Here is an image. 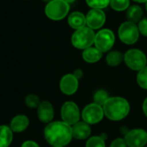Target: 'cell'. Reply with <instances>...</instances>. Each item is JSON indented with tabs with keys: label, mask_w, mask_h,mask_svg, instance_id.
<instances>
[{
	"label": "cell",
	"mask_w": 147,
	"mask_h": 147,
	"mask_svg": "<svg viewBox=\"0 0 147 147\" xmlns=\"http://www.w3.org/2000/svg\"><path fill=\"white\" fill-rule=\"evenodd\" d=\"M124 62L133 71H140L147 66V57L138 49H131L124 54Z\"/></svg>",
	"instance_id": "5"
},
{
	"label": "cell",
	"mask_w": 147,
	"mask_h": 147,
	"mask_svg": "<svg viewBox=\"0 0 147 147\" xmlns=\"http://www.w3.org/2000/svg\"><path fill=\"white\" fill-rule=\"evenodd\" d=\"M67 24L75 30L82 29L87 26L86 16L81 11H74L68 16Z\"/></svg>",
	"instance_id": "15"
},
{
	"label": "cell",
	"mask_w": 147,
	"mask_h": 147,
	"mask_svg": "<svg viewBox=\"0 0 147 147\" xmlns=\"http://www.w3.org/2000/svg\"><path fill=\"white\" fill-rule=\"evenodd\" d=\"M21 147H40V146L36 142L33 140H26L22 144Z\"/></svg>",
	"instance_id": "29"
},
{
	"label": "cell",
	"mask_w": 147,
	"mask_h": 147,
	"mask_svg": "<svg viewBox=\"0 0 147 147\" xmlns=\"http://www.w3.org/2000/svg\"><path fill=\"white\" fill-rule=\"evenodd\" d=\"M52 147H64V146H52Z\"/></svg>",
	"instance_id": "38"
},
{
	"label": "cell",
	"mask_w": 147,
	"mask_h": 147,
	"mask_svg": "<svg viewBox=\"0 0 147 147\" xmlns=\"http://www.w3.org/2000/svg\"><path fill=\"white\" fill-rule=\"evenodd\" d=\"M128 100L120 96H112L103 105L105 116L112 121H120L125 119L130 113Z\"/></svg>",
	"instance_id": "2"
},
{
	"label": "cell",
	"mask_w": 147,
	"mask_h": 147,
	"mask_svg": "<svg viewBox=\"0 0 147 147\" xmlns=\"http://www.w3.org/2000/svg\"><path fill=\"white\" fill-rule=\"evenodd\" d=\"M69 9V5L63 0H52L45 6V14L50 20L60 21L67 16Z\"/></svg>",
	"instance_id": "4"
},
{
	"label": "cell",
	"mask_w": 147,
	"mask_h": 147,
	"mask_svg": "<svg viewBox=\"0 0 147 147\" xmlns=\"http://www.w3.org/2000/svg\"><path fill=\"white\" fill-rule=\"evenodd\" d=\"M125 17H126L127 21L137 24L143 18V10L139 5H131L126 10Z\"/></svg>",
	"instance_id": "19"
},
{
	"label": "cell",
	"mask_w": 147,
	"mask_h": 147,
	"mask_svg": "<svg viewBox=\"0 0 147 147\" xmlns=\"http://www.w3.org/2000/svg\"><path fill=\"white\" fill-rule=\"evenodd\" d=\"M61 117L63 122L72 126L80 121L82 112L76 102L68 100L63 103L61 107Z\"/></svg>",
	"instance_id": "7"
},
{
	"label": "cell",
	"mask_w": 147,
	"mask_h": 147,
	"mask_svg": "<svg viewBox=\"0 0 147 147\" xmlns=\"http://www.w3.org/2000/svg\"><path fill=\"white\" fill-rule=\"evenodd\" d=\"M43 2H46V3H49V2H51L52 0H42Z\"/></svg>",
	"instance_id": "36"
},
{
	"label": "cell",
	"mask_w": 147,
	"mask_h": 147,
	"mask_svg": "<svg viewBox=\"0 0 147 147\" xmlns=\"http://www.w3.org/2000/svg\"><path fill=\"white\" fill-rule=\"evenodd\" d=\"M145 10H146V12H147V2L145 3Z\"/></svg>",
	"instance_id": "37"
},
{
	"label": "cell",
	"mask_w": 147,
	"mask_h": 147,
	"mask_svg": "<svg viewBox=\"0 0 147 147\" xmlns=\"http://www.w3.org/2000/svg\"><path fill=\"white\" fill-rule=\"evenodd\" d=\"M132 1L136 2V3H146L147 2V0H132Z\"/></svg>",
	"instance_id": "35"
},
{
	"label": "cell",
	"mask_w": 147,
	"mask_h": 147,
	"mask_svg": "<svg viewBox=\"0 0 147 147\" xmlns=\"http://www.w3.org/2000/svg\"><path fill=\"white\" fill-rule=\"evenodd\" d=\"M111 0H86L87 5L91 9L103 10L110 5Z\"/></svg>",
	"instance_id": "24"
},
{
	"label": "cell",
	"mask_w": 147,
	"mask_h": 147,
	"mask_svg": "<svg viewBox=\"0 0 147 147\" xmlns=\"http://www.w3.org/2000/svg\"><path fill=\"white\" fill-rule=\"evenodd\" d=\"M73 75L75 76L79 81L84 76V72L82 71V69H81V68H77V69H76L75 70V72L73 73Z\"/></svg>",
	"instance_id": "30"
},
{
	"label": "cell",
	"mask_w": 147,
	"mask_h": 147,
	"mask_svg": "<svg viewBox=\"0 0 147 147\" xmlns=\"http://www.w3.org/2000/svg\"><path fill=\"white\" fill-rule=\"evenodd\" d=\"M103 53L96 47H90L82 51V56L84 61L88 63H96L102 58Z\"/></svg>",
	"instance_id": "17"
},
{
	"label": "cell",
	"mask_w": 147,
	"mask_h": 147,
	"mask_svg": "<svg viewBox=\"0 0 147 147\" xmlns=\"http://www.w3.org/2000/svg\"><path fill=\"white\" fill-rule=\"evenodd\" d=\"M110 147H127V144L124 138H117L113 139L110 144Z\"/></svg>",
	"instance_id": "28"
},
{
	"label": "cell",
	"mask_w": 147,
	"mask_h": 147,
	"mask_svg": "<svg viewBox=\"0 0 147 147\" xmlns=\"http://www.w3.org/2000/svg\"><path fill=\"white\" fill-rule=\"evenodd\" d=\"M105 113L103 107L94 102L88 104L82 111V120L90 125L100 123L103 119Z\"/></svg>",
	"instance_id": "9"
},
{
	"label": "cell",
	"mask_w": 147,
	"mask_h": 147,
	"mask_svg": "<svg viewBox=\"0 0 147 147\" xmlns=\"http://www.w3.org/2000/svg\"><path fill=\"white\" fill-rule=\"evenodd\" d=\"M145 147H147V146H145Z\"/></svg>",
	"instance_id": "39"
},
{
	"label": "cell",
	"mask_w": 147,
	"mask_h": 147,
	"mask_svg": "<svg viewBox=\"0 0 147 147\" xmlns=\"http://www.w3.org/2000/svg\"><path fill=\"white\" fill-rule=\"evenodd\" d=\"M85 147H106V142L100 137V135L93 136L87 140Z\"/></svg>",
	"instance_id": "25"
},
{
	"label": "cell",
	"mask_w": 147,
	"mask_h": 147,
	"mask_svg": "<svg viewBox=\"0 0 147 147\" xmlns=\"http://www.w3.org/2000/svg\"><path fill=\"white\" fill-rule=\"evenodd\" d=\"M95 34L94 30L86 26L73 33L71 36V43L76 49L84 50L94 44Z\"/></svg>",
	"instance_id": "3"
},
{
	"label": "cell",
	"mask_w": 147,
	"mask_h": 147,
	"mask_svg": "<svg viewBox=\"0 0 147 147\" xmlns=\"http://www.w3.org/2000/svg\"><path fill=\"white\" fill-rule=\"evenodd\" d=\"M109 5L115 11H124L131 6L130 0H111Z\"/></svg>",
	"instance_id": "21"
},
{
	"label": "cell",
	"mask_w": 147,
	"mask_h": 147,
	"mask_svg": "<svg viewBox=\"0 0 147 147\" xmlns=\"http://www.w3.org/2000/svg\"><path fill=\"white\" fill-rule=\"evenodd\" d=\"M30 125L29 118L24 114H18L15 116L10 124V127L13 132H23L25 131Z\"/></svg>",
	"instance_id": "16"
},
{
	"label": "cell",
	"mask_w": 147,
	"mask_h": 147,
	"mask_svg": "<svg viewBox=\"0 0 147 147\" xmlns=\"http://www.w3.org/2000/svg\"><path fill=\"white\" fill-rule=\"evenodd\" d=\"M59 88L61 92L65 95H73L78 91L79 80L73 74H67L61 77Z\"/></svg>",
	"instance_id": "11"
},
{
	"label": "cell",
	"mask_w": 147,
	"mask_h": 147,
	"mask_svg": "<svg viewBox=\"0 0 147 147\" xmlns=\"http://www.w3.org/2000/svg\"><path fill=\"white\" fill-rule=\"evenodd\" d=\"M41 102L40 98L36 94H30L25 97V104L30 108H37Z\"/></svg>",
	"instance_id": "26"
},
{
	"label": "cell",
	"mask_w": 147,
	"mask_h": 147,
	"mask_svg": "<svg viewBox=\"0 0 147 147\" xmlns=\"http://www.w3.org/2000/svg\"><path fill=\"white\" fill-rule=\"evenodd\" d=\"M115 43L114 33L109 29L100 30L95 34L94 47H96L102 53L110 52Z\"/></svg>",
	"instance_id": "8"
},
{
	"label": "cell",
	"mask_w": 147,
	"mask_h": 147,
	"mask_svg": "<svg viewBox=\"0 0 147 147\" xmlns=\"http://www.w3.org/2000/svg\"><path fill=\"white\" fill-rule=\"evenodd\" d=\"M142 110L144 114L147 117V97L144 100L143 104H142Z\"/></svg>",
	"instance_id": "31"
},
{
	"label": "cell",
	"mask_w": 147,
	"mask_h": 147,
	"mask_svg": "<svg viewBox=\"0 0 147 147\" xmlns=\"http://www.w3.org/2000/svg\"><path fill=\"white\" fill-rule=\"evenodd\" d=\"M13 140V131L10 125H0V147H9Z\"/></svg>",
	"instance_id": "18"
},
{
	"label": "cell",
	"mask_w": 147,
	"mask_h": 147,
	"mask_svg": "<svg viewBox=\"0 0 147 147\" xmlns=\"http://www.w3.org/2000/svg\"><path fill=\"white\" fill-rule=\"evenodd\" d=\"M37 117L42 123L47 125L51 123L55 117V110L53 105L48 100L42 101L37 107Z\"/></svg>",
	"instance_id": "13"
},
{
	"label": "cell",
	"mask_w": 147,
	"mask_h": 147,
	"mask_svg": "<svg viewBox=\"0 0 147 147\" xmlns=\"http://www.w3.org/2000/svg\"><path fill=\"white\" fill-rule=\"evenodd\" d=\"M100 137L103 139V140H107V138H108V135L106 133V132H103V133H101V134H100Z\"/></svg>",
	"instance_id": "33"
},
{
	"label": "cell",
	"mask_w": 147,
	"mask_h": 147,
	"mask_svg": "<svg viewBox=\"0 0 147 147\" xmlns=\"http://www.w3.org/2000/svg\"><path fill=\"white\" fill-rule=\"evenodd\" d=\"M124 61V55L117 50L108 52L106 56V62L110 67H117Z\"/></svg>",
	"instance_id": "20"
},
{
	"label": "cell",
	"mask_w": 147,
	"mask_h": 147,
	"mask_svg": "<svg viewBox=\"0 0 147 147\" xmlns=\"http://www.w3.org/2000/svg\"><path fill=\"white\" fill-rule=\"evenodd\" d=\"M124 139L127 147H145L147 144V131L142 128L130 130Z\"/></svg>",
	"instance_id": "10"
},
{
	"label": "cell",
	"mask_w": 147,
	"mask_h": 147,
	"mask_svg": "<svg viewBox=\"0 0 147 147\" xmlns=\"http://www.w3.org/2000/svg\"><path fill=\"white\" fill-rule=\"evenodd\" d=\"M109 99L108 93L104 89H99L97 90L94 94V103L98 104L101 107L106 103V101Z\"/></svg>",
	"instance_id": "22"
},
{
	"label": "cell",
	"mask_w": 147,
	"mask_h": 147,
	"mask_svg": "<svg viewBox=\"0 0 147 147\" xmlns=\"http://www.w3.org/2000/svg\"><path fill=\"white\" fill-rule=\"evenodd\" d=\"M106 14L102 10L91 9L86 15L87 26L93 30H100L106 23Z\"/></svg>",
	"instance_id": "12"
},
{
	"label": "cell",
	"mask_w": 147,
	"mask_h": 147,
	"mask_svg": "<svg viewBox=\"0 0 147 147\" xmlns=\"http://www.w3.org/2000/svg\"><path fill=\"white\" fill-rule=\"evenodd\" d=\"M139 34L140 33L138 25L129 21L122 23L118 30L119 40L127 45H132L136 43L139 38Z\"/></svg>",
	"instance_id": "6"
},
{
	"label": "cell",
	"mask_w": 147,
	"mask_h": 147,
	"mask_svg": "<svg viewBox=\"0 0 147 147\" xmlns=\"http://www.w3.org/2000/svg\"><path fill=\"white\" fill-rule=\"evenodd\" d=\"M119 131H120V132H121L124 136H125V135L127 134V132H128L130 130H129L127 127H125V126H122V127H120Z\"/></svg>",
	"instance_id": "32"
},
{
	"label": "cell",
	"mask_w": 147,
	"mask_h": 147,
	"mask_svg": "<svg viewBox=\"0 0 147 147\" xmlns=\"http://www.w3.org/2000/svg\"><path fill=\"white\" fill-rule=\"evenodd\" d=\"M136 80L138 85L141 88L147 90V66L138 72Z\"/></svg>",
	"instance_id": "23"
},
{
	"label": "cell",
	"mask_w": 147,
	"mask_h": 147,
	"mask_svg": "<svg viewBox=\"0 0 147 147\" xmlns=\"http://www.w3.org/2000/svg\"><path fill=\"white\" fill-rule=\"evenodd\" d=\"M63 1H65L66 3H67L68 5H70V4H73V3H75L76 0H63Z\"/></svg>",
	"instance_id": "34"
},
{
	"label": "cell",
	"mask_w": 147,
	"mask_h": 147,
	"mask_svg": "<svg viewBox=\"0 0 147 147\" xmlns=\"http://www.w3.org/2000/svg\"><path fill=\"white\" fill-rule=\"evenodd\" d=\"M73 138L78 140L88 139L92 133V128L90 125L82 121H79L74 125H72Z\"/></svg>",
	"instance_id": "14"
},
{
	"label": "cell",
	"mask_w": 147,
	"mask_h": 147,
	"mask_svg": "<svg viewBox=\"0 0 147 147\" xmlns=\"http://www.w3.org/2000/svg\"><path fill=\"white\" fill-rule=\"evenodd\" d=\"M44 138L52 146H66L73 138L72 126L61 121H52L43 131Z\"/></svg>",
	"instance_id": "1"
},
{
	"label": "cell",
	"mask_w": 147,
	"mask_h": 147,
	"mask_svg": "<svg viewBox=\"0 0 147 147\" xmlns=\"http://www.w3.org/2000/svg\"><path fill=\"white\" fill-rule=\"evenodd\" d=\"M137 25H138L139 33L142 36L147 37V18H142Z\"/></svg>",
	"instance_id": "27"
}]
</instances>
